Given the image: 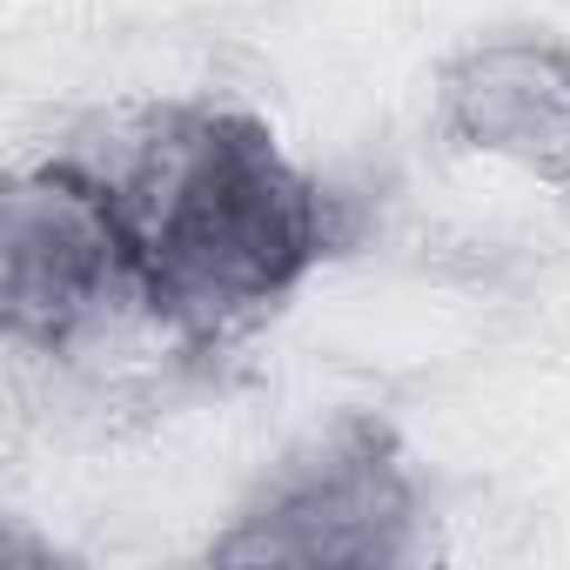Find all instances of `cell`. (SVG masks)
<instances>
[{
    "label": "cell",
    "mask_w": 570,
    "mask_h": 570,
    "mask_svg": "<svg viewBox=\"0 0 570 570\" xmlns=\"http://www.w3.org/2000/svg\"><path fill=\"white\" fill-rule=\"evenodd\" d=\"M121 303H135V268L108 168L55 155L14 175L8 215H0V323L8 336L21 350L68 356Z\"/></svg>",
    "instance_id": "obj_3"
},
{
    "label": "cell",
    "mask_w": 570,
    "mask_h": 570,
    "mask_svg": "<svg viewBox=\"0 0 570 570\" xmlns=\"http://www.w3.org/2000/svg\"><path fill=\"white\" fill-rule=\"evenodd\" d=\"M436 135L456 155H497L570 195V41L497 35L443 61Z\"/></svg>",
    "instance_id": "obj_4"
},
{
    "label": "cell",
    "mask_w": 570,
    "mask_h": 570,
    "mask_svg": "<svg viewBox=\"0 0 570 570\" xmlns=\"http://www.w3.org/2000/svg\"><path fill=\"white\" fill-rule=\"evenodd\" d=\"M108 188L135 303L188 356L242 343L350 242L343 195L289 161L262 115L222 101L141 115Z\"/></svg>",
    "instance_id": "obj_1"
},
{
    "label": "cell",
    "mask_w": 570,
    "mask_h": 570,
    "mask_svg": "<svg viewBox=\"0 0 570 570\" xmlns=\"http://www.w3.org/2000/svg\"><path fill=\"white\" fill-rule=\"evenodd\" d=\"M423 490L390 416L343 410L282 456L235 523L208 543V563H410Z\"/></svg>",
    "instance_id": "obj_2"
}]
</instances>
